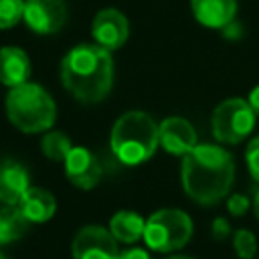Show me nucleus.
<instances>
[{
  "label": "nucleus",
  "mask_w": 259,
  "mask_h": 259,
  "mask_svg": "<svg viewBox=\"0 0 259 259\" xmlns=\"http://www.w3.org/2000/svg\"><path fill=\"white\" fill-rule=\"evenodd\" d=\"M30 77V59L18 47L0 49V83L6 87H18Z\"/></svg>",
  "instance_id": "14"
},
{
  "label": "nucleus",
  "mask_w": 259,
  "mask_h": 259,
  "mask_svg": "<svg viewBox=\"0 0 259 259\" xmlns=\"http://www.w3.org/2000/svg\"><path fill=\"white\" fill-rule=\"evenodd\" d=\"M6 117L22 134L49 132L57 119V105L49 91L36 83H22L12 87L4 101Z\"/></svg>",
  "instance_id": "4"
},
{
  "label": "nucleus",
  "mask_w": 259,
  "mask_h": 259,
  "mask_svg": "<svg viewBox=\"0 0 259 259\" xmlns=\"http://www.w3.org/2000/svg\"><path fill=\"white\" fill-rule=\"evenodd\" d=\"M247 101H249V105H251V109L255 111V115L259 117V85L251 89V93H249V97H247Z\"/></svg>",
  "instance_id": "25"
},
{
  "label": "nucleus",
  "mask_w": 259,
  "mask_h": 259,
  "mask_svg": "<svg viewBox=\"0 0 259 259\" xmlns=\"http://www.w3.org/2000/svg\"><path fill=\"white\" fill-rule=\"evenodd\" d=\"M182 188L196 204H217L223 200L235 180V162L231 154L212 144H198L186 156L180 166Z\"/></svg>",
  "instance_id": "1"
},
{
  "label": "nucleus",
  "mask_w": 259,
  "mask_h": 259,
  "mask_svg": "<svg viewBox=\"0 0 259 259\" xmlns=\"http://www.w3.org/2000/svg\"><path fill=\"white\" fill-rule=\"evenodd\" d=\"M61 83L81 103L103 101L113 85L111 51L99 45H77L61 61Z\"/></svg>",
  "instance_id": "2"
},
{
  "label": "nucleus",
  "mask_w": 259,
  "mask_h": 259,
  "mask_svg": "<svg viewBox=\"0 0 259 259\" xmlns=\"http://www.w3.org/2000/svg\"><path fill=\"white\" fill-rule=\"evenodd\" d=\"M26 229L28 221L16 204H6L4 208H0V245L18 241L26 233Z\"/></svg>",
  "instance_id": "17"
},
{
  "label": "nucleus",
  "mask_w": 259,
  "mask_h": 259,
  "mask_svg": "<svg viewBox=\"0 0 259 259\" xmlns=\"http://www.w3.org/2000/svg\"><path fill=\"white\" fill-rule=\"evenodd\" d=\"M166 259H192V257H186V255H170Z\"/></svg>",
  "instance_id": "27"
},
{
  "label": "nucleus",
  "mask_w": 259,
  "mask_h": 259,
  "mask_svg": "<svg viewBox=\"0 0 259 259\" xmlns=\"http://www.w3.org/2000/svg\"><path fill=\"white\" fill-rule=\"evenodd\" d=\"M255 111L247 99L229 97L219 103L210 117L212 136L221 144H239L255 127Z\"/></svg>",
  "instance_id": "6"
},
{
  "label": "nucleus",
  "mask_w": 259,
  "mask_h": 259,
  "mask_svg": "<svg viewBox=\"0 0 259 259\" xmlns=\"http://www.w3.org/2000/svg\"><path fill=\"white\" fill-rule=\"evenodd\" d=\"M109 146L121 164H144L160 146V123L146 111H127L113 123Z\"/></svg>",
  "instance_id": "3"
},
{
  "label": "nucleus",
  "mask_w": 259,
  "mask_h": 259,
  "mask_svg": "<svg viewBox=\"0 0 259 259\" xmlns=\"http://www.w3.org/2000/svg\"><path fill=\"white\" fill-rule=\"evenodd\" d=\"M192 231V221L184 210L162 208L146 219L144 241L156 253H172L190 241Z\"/></svg>",
  "instance_id": "5"
},
{
  "label": "nucleus",
  "mask_w": 259,
  "mask_h": 259,
  "mask_svg": "<svg viewBox=\"0 0 259 259\" xmlns=\"http://www.w3.org/2000/svg\"><path fill=\"white\" fill-rule=\"evenodd\" d=\"M117 259H152L150 253L146 249H140V247H132V249H125L119 253Z\"/></svg>",
  "instance_id": "23"
},
{
  "label": "nucleus",
  "mask_w": 259,
  "mask_h": 259,
  "mask_svg": "<svg viewBox=\"0 0 259 259\" xmlns=\"http://www.w3.org/2000/svg\"><path fill=\"white\" fill-rule=\"evenodd\" d=\"M22 20L36 34H55L67 22V4L63 0H24Z\"/></svg>",
  "instance_id": "8"
},
{
  "label": "nucleus",
  "mask_w": 259,
  "mask_h": 259,
  "mask_svg": "<svg viewBox=\"0 0 259 259\" xmlns=\"http://www.w3.org/2000/svg\"><path fill=\"white\" fill-rule=\"evenodd\" d=\"M146 221L134 210H117L109 221V231L117 243H136L144 239Z\"/></svg>",
  "instance_id": "16"
},
{
  "label": "nucleus",
  "mask_w": 259,
  "mask_h": 259,
  "mask_svg": "<svg viewBox=\"0 0 259 259\" xmlns=\"http://www.w3.org/2000/svg\"><path fill=\"white\" fill-rule=\"evenodd\" d=\"M233 247L241 259H251V257H255V251H257V239L251 231L239 229V231H235Z\"/></svg>",
  "instance_id": "20"
},
{
  "label": "nucleus",
  "mask_w": 259,
  "mask_h": 259,
  "mask_svg": "<svg viewBox=\"0 0 259 259\" xmlns=\"http://www.w3.org/2000/svg\"><path fill=\"white\" fill-rule=\"evenodd\" d=\"M212 233H214V237H225L227 233H229V223L225 221V219H217L214 223H212Z\"/></svg>",
  "instance_id": "24"
},
{
  "label": "nucleus",
  "mask_w": 259,
  "mask_h": 259,
  "mask_svg": "<svg viewBox=\"0 0 259 259\" xmlns=\"http://www.w3.org/2000/svg\"><path fill=\"white\" fill-rule=\"evenodd\" d=\"M28 223H47L57 210V200L47 188L30 186L16 204Z\"/></svg>",
  "instance_id": "15"
},
{
  "label": "nucleus",
  "mask_w": 259,
  "mask_h": 259,
  "mask_svg": "<svg viewBox=\"0 0 259 259\" xmlns=\"http://www.w3.org/2000/svg\"><path fill=\"white\" fill-rule=\"evenodd\" d=\"M160 146L172 156H186L192 148L198 146L192 123L178 115L162 119L160 121Z\"/></svg>",
  "instance_id": "11"
},
{
  "label": "nucleus",
  "mask_w": 259,
  "mask_h": 259,
  "mask_svg": "<svg viewBox=\"0 0 259 259\" xmlns=\"http://www.w3.org/2000/svg\"><path fill=\"white\" fill-rule=\"evenodd\" d=\"M227 208H229L231 214L241 217V214H245L247 208H249V198H247L245 194H231L229 200H227Z\"/></svg>",
  "instance_id": "22"
},
{
  "label": "nucleus",
  "mask_w": 259,
  "mask_h": 259,
  "mask_svg": "<svg viewBox=\"0 0 259 259\" xmlns=\"http://www.w3.org/2000/svg\"><path fill=\"white\" fill-rule=\"evenodd\" d=\"M63 164H65L67 180L81 190L93 188L99 182L101 172H103L99 160L83 146H73Z\"/></svg>",
  "instance_id": "10"
},
{
  "label": "nucleus",
  "mask_w": 259,
  "mask_h": 259,
  "mask_svg": "<svg viewBox=\"0 0 259 259\" xmlns=\"http://www.w3.org/2000/svg\"><path fill=\"white\" fill-rule=\"evenodd\" d=\"M73 259H117V241L109 229L99 225H87L79 229L71 245Z\"/></svg>",
  "instance_id": "7"
},
{
  "label": "nucleus",
  "mask_w": 259,
  "mask_h": 259,
  "mask_svg": "<svg viewBox=\"0 0 259 259\" xmlns=\"http://www.w3.org/2000/svg\"><path fill=\"white\" fill-rule=\"evenodd\" d=\"M71 142L69 138L63 134V132H57V130H49L45 136H42V142H40V150L42 154L53 160V162H65L67 154L71 152Z\"/></svg>",
  "instance_id": "18"
},
{
  "label": "nucleus",
  "mask_w": 259,
  "mask_h": 259,
  "mask_svg": "<svg viewBox=\"0 0 259 259\" xmlns=\"http://www.w3.org/2000/svg\"><path fill=\"white\" fill-rule=\"evenodd\" d=\"M0 259H6V257H4V255H2V253H0Z\"/></svg>",
  "instance_id": "28"
},
{
  "label": "nucleus",
  "mask_w": 259,
  "mask_h": 259,
  "mask_svg": "<svg viewBox=\"0 0 259 259\" xmlns=\"http://www.w3.org/2000/svg\"><path fill=\"white\" fill-rule=\"evenodd\" d=\"M253 212H255V219L259 221V188L255 190V196H253Z\"/></svg>",
  "instance_id": "26"
},
{
  "label": "nucleus",
  "mask_w": 259,
  "mask_h": 259,
  "mask_svg": "<svg viewBox=\"0 0 259 259\" xmlns=\"http://www.w3.org/2000/svg\"><path fill=\"white\" fill-rule=\"evenodd\" d=\"M194 18L206 28H225L235 20L237 0H190Z\"/></svg>",
  "instance_id": "12"
},
{
  "label": "nucleus",
  "mask_w": 259,
  "mask_h": 259,
  "mask_svg": "<svg viewBox=\"0 0 259 259\" xmlns=\"http://www.w3.org/2000/svg\"><path fill=\"white\" fill-rule=\"evenodd\" d=\"M245 162H247V168H249L251 178L259 184V136H255V138L247 144Z\"/></svg>",
  "instance_id": "21"
},
{
  "label": "nucleus",
  "mask_w": 259,
  "mask_h": 259,
  "mask_svg": "<svg viewBox=\"0 0 259 259\" xmlns=\"http://www.w3.org/2000/svg\"><path fill=\"white\" fill-rule=\"evenodd\" d=\"M91 34L95 38V45L107 51H115L125 45L130 36V22L123 12L115 8H103L95 14L91 22Z\"/></svg>",
  "instance_id": "9"
},
{
  "label": "nucleus",
  "mask_w": 259,
  "mask_h": 259,
  "mask_svg": "<svg viewBox=\"0 0 259 259\" xmlns=\"http://www.w3.org/2000/svg\"><path fill=\"white\" fill-rule=\"evenodd\" d=\"M28 188L30 184L26 168L14 160H0V202L18 204Z\"/></svg>",
  "instance_id": "13"
},
{
  "label": "nucleus",
  "mask_w": 259,
  "mask_h": 259,
  "mask_svg": "<svg viewBox=\"0 0 259 259\" xmlns=\"http://www.w3.org/2000/svg\"><path fill=\"white\" fill-rule=\"evenodd\" d=\"M24 18V0H0V28H12Z\"/></svg>",
  "instance_id": "19"
}]
</instances>
